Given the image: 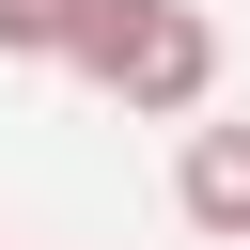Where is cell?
Listing matches in <instances>:
<instances>
[{"label":"cell","instance_id":"cell-1","mask_svg":"<svg viewBox=\"0 0 250 250\" xmlns=\"http://www.w3.org/2000/svg\"><path fill=\"white\" fill-rule=\"evenodd\" d=\"M109 109H141V125H188L203 94H219V16L203 0H78V47H62Z\"/></svg>","mask_w":250,"mask_h":250},{"label":"cell","instance_id":"cell-2","mask_svg":"<svg viewBox=\"0 0 250 250\" xmlns=\"http://www.w3.org/2000/svg\"><path fill=\"white\" fill-rule=\"evenodd\" d=\"M172 219L188 234H250V125H188V156H172Z\"/></svg>","mask_w":250,"mask_h":250},{"label":"cell","instance_id":"cell-3","mask_svg":"<svg viewBox=\"0 0 250 250\" xmlns=\"http://www.w3.org/2000/svg\"><path fill=\"white\" fill-rule=\"evenodd\" d=\"M78 47V0H0V62H62Z\"/></svg>","mask_w":250,"mask_h":250},{"label":"cell","instance_id":"cell-4","mask_svg":"<svg viewBox=\"0 0 250 250\" xmlns=\"http://www.w3.org/2000/svg\"><path fill=\"white\" fill-rule=\"evenodd\" d=\"M234 250H250V234H234Z\"/></svg>","mask_w":250,"mask_h":250}]
</instances>
